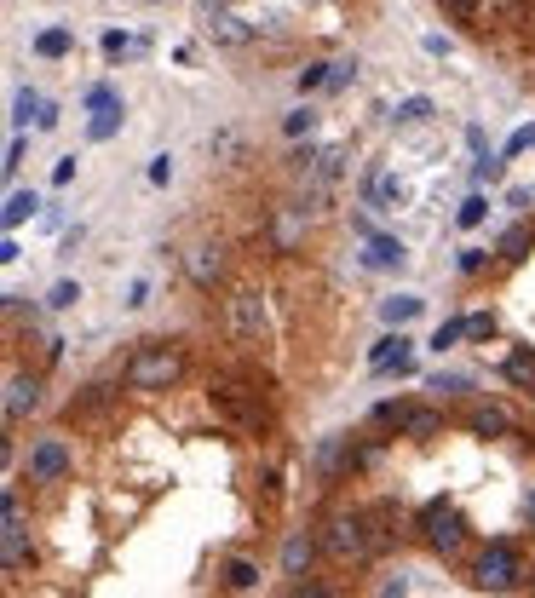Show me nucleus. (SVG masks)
I'll return each mask as SVG.
<instances>
[{
    "label": "nucleus",
    "instance_id": "9b49d317",
    "mask_svg": "<svg viewBox=\"0 0 535 598\" xmlns=\"http://www.w3.org/2000/svg\"><path fill=\"white\" fill-rule=\"evenodd\" d=\"M208 35H213L219 46H242L254 29L242 23V12H213V18H208Z\"/></svg>",
    "mask_w": 535,
    "mask_h": 598
},
{
    "label": "nucleus",
    "instance_id": "1a4fd4ad",
    "mask_svg": "<svg viewBox=\"0 0 535 598\" xmlns=\"http://www.w3.org/2000/svg\"><path fill=\"white\" fill-rule=\"evenodd\" d=\"M466 426H472L478 437H507V432H512V414L495 409V403H478V409L466 414Z\"/></svg>",
    "mask_w": 535,
    "mask_h": 598
},
{
    "label": "nucleus",
    "instance_id": "412c9836",
    "mask_svg": "<svg viewBox=\"0 0 535 598\" xmlns=\"http://www.w3.org/2000/svg\"><path fill=\"white\" fill-rule=\"evenodd\" d=\"M397 121H409V127H420V121H432V98H409V104L397 110Z\"/></svg>",
    "mask_w": 535,
    "mask_h": 598
},
{
    "label": "nucleus",
    "instance_id": "cd10ccee",
    "mask_svg": "<svg viewBox=\"0 0 535 598\" xmlns=\"http://www.w3.org/2000/svg\"><path fill=\"white\" fill-rule=\"evenodd\" d=\"M294 598H340V593H334V587H323V581H300V587H294Z\"/></svg>",
    "mask_w": 535,
    "mask_h": 598
},
{
    "label": "nucleus",
    "instance_id": "7c9ffc66",
    "mask_svg": "<svg viewBox=\"0 0 535 598\" xmlns=\"http://www.w3.org/2000/svg\"><path fill=\"white\" fill-rule=\"evenodd\" d=\"M213 12H236L231 0H202V18H213Z\"/></svg>",
    "mask_w": 535,
    "mask_h": 598
},
{
    "label": "nucleus",
    "instance_id": "2f4dec72",
    "mask_svg": "<svg viewBox=\"0 0 535 598\" xmlns=\"http://www.w3.org/2000/svg\"><path fill=\"white\" fill-rule=\"evenodd\" d=\"M380 598H403V575H397V581H386V587H380Z\"/></svg>",
    "mask_w": 535,
    "mask_h": 598
},
{
    "label": "nucleus",
    "instance_id": "4468645a",
    "mask_svg": "<svg viewBox=\"0 0 535 598\" xmlns=\"http://www.w3.org/2000/svg\"><path fill=\"white\" fill-rule=\"evenodd\" d=\"M501 374H507L512 386H524V391H535V351H512L507 363H501Z\"/></svg>",
    "mask_w": 535,
    "mask_h": 598
},
{
    "label": "nucleus",
    "instance_id": "c85d7f7f",
    "mask_svg": "<svg viewBox=\"0 0 535 598\" xmlns=\"http://www.w3.org/2000/svg\"><path fill=\"white\" fill-rule=\"evenodd\" d=\"M75 299H81V288H75V282H58V288H52V305H75Z\"/></svg>",
    "mask_w": 535,
    "mask_h": 598
},
{
    "label": "nucleus",
    "instance_id": "39448f33",
    "mask_svg": "<svg viewBox=\"0 0 535 598\" xmlns=\"http://www.w3.org/2000/svg\"><path fill=\"white\" fill-rule=\"evenodd\" d=\"M420 529H426V541L449 558V552H461L466 547V518L455 512L449 501H432L426 506V518H420Z\"/></svg>",
    "mask_w": 535,
    "mask_h": 598
},
{
    "label": "nucleus",
    "instance_id": "6ab92c4d",
    "mask_svg": "<svg viewBox=\"0 0 535 598\" xmlns=\"http://www.w3.org/2000/svg\"><path fill=\"white\" fill-rule=\"evenodd\" d=\"M35 46H41V58H64L70 52V29H47Z\"/></svg>",
    "mask_w": 535,
    "mask_h": 598
},
{
    "label": "nucleus",
    "instance_id": "5701e85b",
    "mask_svg": "<svg viewBox=\"0 0 535 598\" xmlns=\"http://www.w3.org/2000/svg\"><path fill=\"white\" fill-rule=\"evenodd\" d=\"M369 265H403V248H397V242H386V236H380V242H374V248H369Z\"/></svg>",
    "mask_w": 535,
    "mask_h": 598
},
{
    "label": "nucleus",
    "instance_id": "bb28decb",
    "mask_svg": "<svg viewBox=\"0 0 535 598\" xmlns=\"http://www.w3.org/2000/svg\"><path fill=\"white\" fill-rule=\"evenodd\" d=\"M466 334L472 340H495V317H466Z\"/></svg>",
    "mask_w": 535,
    "mask_h": 598
},
{
    "label": "nucleus",
    "instance_id": "20e7f679",
    "mask_svg": "<svg viewBox=\"0 0 535 598\" xmlns=\"http://www.w3.org/2000/svg\"><path fill=\"white\" fill-rule=\"evenodd\" d=\"M213 403H219V414H231V420H242V426H271V409L259 403L254 386H242V380H213Z\"/></svg>",
    "mask_w": 535,
    "mask_h": 598
},
{
    "label": "nucleus",
    "instance_id": "4be33fe9",
    "mask_svg": "<svg viewBox=\"0 0 535 598\" xmlns=\"http://www.w3.org/2000/svg\"><path fill=\"white\" fill-rule=\"evenodd\" d=\"M29 558V547H24V529H6V570H18Z\"/></svg>",
    "mask_w": 535,
    "mask_h": 598
},
{
    "label": "nucleus",
    "instance_id": "a211bd4d",
    "mask_svg": "<svg viewBox=\"0 0 535 598\" xmlns=\"http://www.w3.org/2000/svg\"><path fill=\"white\" fill-rule=\"evenodd\" d=\"M524 253H530V230L512 225L507 236H501V259H524Z\"/></svg>",
    "mask_w": 535,
    "mask_h": 598
},
{
    "label": "nucleus",
    "instance_id": "393cba45",
    "mask_svg": "<svg viewBox=\"0 0 535 598\" xmlns=\"http://www.w3.org/2000/svg\"><path fill=\"white\" fill-rule=\"evenodd\" d=\"M461 334H466V322H443L438 334H432V345H438V351H449V345L461 340Z\"/></svg>",
    "mask_w": 535,
    "mask_h": 598
},
{
    "label": "nucleus",
    "instance_id": "7ed1b4c3",
    "mask_svg": "<svg viewBox=\"0 0 535 598\" xmlns=\"http://www.w3.org/2000/svg\"><path fill=\"white\" fill-rule=\"evenodd\" d=\"M323 547H328V558H340V564H351V558H369V547H374L369 518H357V512H346V518H328Z\"/></svg>",
    "mask_w": 535,
    "mask_h": 598
},
{
    "label": "nucleus",
    "instance_id": "6e6552de",
    "mask_svg": "<svg viewBox=\"0 0 535 598\" xmlns=\"http://www.w3.org/2000/svg\"><path fill=\"white\" fill-rule=\"evenodd\" d=\"M185 271L196 288H213L219 276H225V248H213V242H202V248H190L185 253Z\"/></svg>",
    "mask_w": 535,
    "mask_h": 598
},
{
    "label": "nucleus",
    "instance_id": "b1692460",
    "mask_svg": "<svg viewBox=\"0 0 535 598\" xmlns=\"http://www.w3.org/2000/svg\"><path fill=\"white\" fill-rule=\"evenodd\" d=\"M323 81H334V69H328V64H305L300 69V92L305 87H323Z\"/></svg>",
    "mask_w": 535,
    "mask_h": 598
},
{
    "label": "nucleus",
    "instance_id": "f8f14e48",
    "mask_svg": "<svg viewBox=\"0 0 535 598\" xmlns=\"http://www.w3.org/2000/svg\"><path fill=\"white\" fill-rule=\"evenodd\" d=\"M443 432V414L438 409H426V403H409V414H403V437H438Z\"/></svg>",
    "mask_w": 535,
    "mask_h": 598
},
{
    "label": "nucleus",
    "instance_id": "aec40b11",
    "mask_svg": "<svg viewBox=\"0 0 535 598\" xmlns=\"http://www.w3.org/2000/svg\"><path fill=\"white\" fill-rule=\"evenodd\" d=\"M420 311V299L415 294H397V299H386V322H409Z\"/></svg>",
    "mask_w": 535,
    "mask_h": 598
},
{
    "label": "nucleus",
    "instance_id": "ddd939ff",
    "mask_svg": "<svg viewBox=\"0 0 535 598\" xmlns=\"http://www.w3.org/2000/svg\"><path fill=\"white\" fill-rule=\"evenodd\" d=\"M300 230H305V207H294V213H277V225H271V242L288 253L294 242H300Z\"/></svg>",
    "mask_w": 535,
    "mask_h": 598
},
{
    "label": "nucleus",
    "instance_id": "c756f323",
    "mask_svg": "<svg viewBox=\"0 0 535 598\" xmlns=\"http://www.w3.org/2000/svg\"><path fill=\"white\" fill-rule=\"evenodd\" d=\"M478 219H484V202H478V196H472V202L461 207V225H478Z\"/></svg>",
    "mask_w": 535,
    "mask_h": 598
},
{
    "label": "nucleus",
    "instance_id": "0eeeda50",
    "mask_svg": "<svg viewBox=\"0 0 535 598\" xmlns=\"http://www.w3.org/2000/svg\"><path fill=\"white\" fill-rule=\"evenodd\" d=\"M70 472V449H64V437H35V449H29V478L35 483H58Z\"/></svg>",
    "mask_w": 535,
    "mask_h": 598
},
{
    "label": "nucleus",
    "instance_id": "f3484780",
    "mask_svg": "<svg viewBox=\"0 0 535 598\" xmlns=\"http://www.w3.org/2000/svg\"><path fill=\"white\" fill-rule=\"evenodd\" d=\"M35 207H41V202H35V190H18V196L6 202V225H24V219L35 213Z\"/></svg>",
    "mask_w": 535,
    "mask_h": 598
},
{
    "label": "nucleus",
    "instance_id": "473e14b6",
    "mask_svg": "<svg viewBox=\"0 0 535 598\" xmlns=\"http://www.w3.org/2000/svg\"><path fill=\"white\" fill-rule=\"evenodd\" d=\"M530 524H535V489H530Z\"/></svg>",
    "mask_w": 535,
    "mask_h": 598
},
{
    "label": "nucleus",
    "instance_id": "f03ea898",
    "mask_svg": "<svg viewBox=\"0 0 535 598\" xmlns=\"http://www.w3.org/2000/svg\"><path fill=\"white\" fill-rule=\"evenodd\" d=\"M478 587H489V593H507V587H518V581H524V558H518V547H512V541H489L484 552H478Z\"/></svg>",
    "mask_w": 535,
    "mask_h": 598
},
{
    "label": "nucleus",
    "instance_id": "a878e982",
    "mask_svg": "<svg viewBox=\"0 0 535 598\" xmlns=\"http://www.w3.org/2000/svg\"><path fill=\"white\" fill-rule=\"evenodd\" d=\"M443 6H449V18L472 23V18H478V6H484V0H443Z\"/></svg>",
    "mask_w": 535,
    "mask_h": 598
},
{
    "label": "nucleus",
    "instance_id": "dca6fc26",
    "mask_svg": "<svg viewBox=\"0 0 535 598\" xmlns=\"http://www.w3.org/2000/svg\"><path fill=\"white\" fill-rule=\"evenodd\" d=\"M311 552H317V547H311V535H294V541L282 547V570H288V575H300L305 564H311Z\"/></svg>",
    "mask_w": 535,
    "mask_h": 598
},
{
    "label": "nucleus",
    "instance_id": "2eb2a0df",
    "mask_svg": "<svg viewBox=\"0 0 535 598\" xmlns=\"http://www.w3.org/2000/svg\"><path fill=\"white\" fill-rule=\"evenodd\" d=\"M254 581H259V564H254V558H242V552H236V558H225V587L248 593Z\"/></svg>",
    "mask_w": 535,
    "mask_h": 598
},
{
    "label": "nucleus",
    "instance_id": "9d476101",
    "mask_svg": "<svg viewBox=\"0 0 535 598\" xmlns=\"http://www.w3.org/2000/svg\"><path fill=\"white\" fill-rule=\"evenodd\" d=\"M41 403V391H35V380H24V374H12L6 380V420H24L29 409Z\"/></svg>",
    "mask_w": 535,
    "mask_h": 598
},
{
    "label": "nucleus",
    "instance_id": "423d86ee",
    "mask_svg": "<svg viewBox=\"0 0 535 598\" xmlns=\"http://www.w3.org/2000/svg\"><path fill=\"white\" fill-rule=\"evenodd\" d=\"M225 317H231V334L242 345H259V334H265V299H259L254 288H236V294L225 299Z\"/></svg>",
    "mask_w": 535,
    "mask_h": 598
},
{
    "label": "nucleus",
    "instance_id": "f257e3e1",
    "mask_svg": "<svg viewBox=\"0 0 535 598\" xmlns=\"http://www.w3.org/2000/svg\"><path fill=\"white\" fill-rule=\"evenodd\" d=\"M179 374H185V351L179 345H144L127 357V391H167L179 386Z\"/></svg>",
    "mask_w": 535,
    "mask_h": 598
}]
</instances>
